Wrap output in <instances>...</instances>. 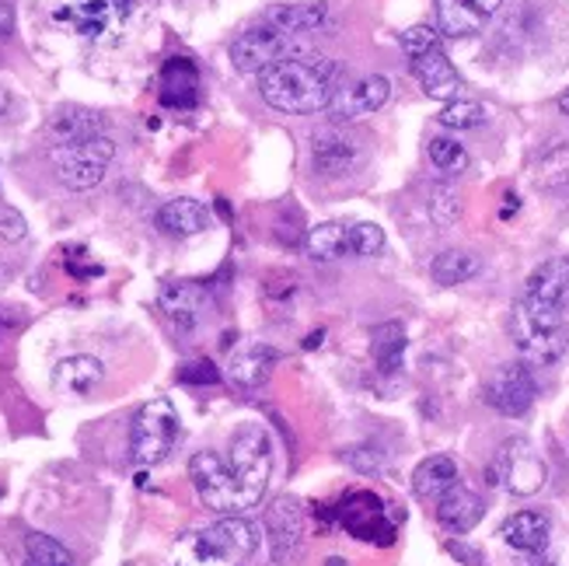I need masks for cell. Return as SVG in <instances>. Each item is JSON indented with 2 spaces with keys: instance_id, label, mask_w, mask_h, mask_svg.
Returning <instances> with one entry per match:
<instances>
[{
  "instance_id": "8fae6325",
  "label": "cell",
  "mask_w": 569,
  "mask_h": 566,
  "mask_svg": "<svg viewBox=\"0 0 569 566\" xmlns=\"http://www.w3.org/2000/svg\"><path fill=\"white\" fill-rule=\"evenodd\" d=\"M535 396L538 385L528 364H503L486 381V406H492L503 416H525L535 406Z\"/></svg>"
},
{
  "instance_id": "2e32d148",
  "label": "cell",
  "mask_w": 569,
  "mask_h": 566,
  "mask_svg": "<svg viewBox=\"0 0 569 566\" xmlns=\"http://www.w3.org/2000/svg\"><path fill=\"white\" fill-rule=\"evenodd\" d=\"M158 98L164 109H192L200 102V70L189 57H171L161 67V81H158Z\"/></svg>"
},
{
  "instance_id": "52a82bcc",
  "label": "cell",
  "mask_w": 569,
  "mask_h": 566,
  "mask_svg": "<svg viewBox=\"0 0 569 566\" xmlns=\"http://www.w3.org/2000/svg\"><path fill=\"white\" fill-rule=\"evenodd\" d=\"M489 483L503 486L513 497H531L546 486V461L538 458V451L528 445L525 437H510L500 445V451L489 461Z\"/></svg>"
},
{
  "instance_id": "5b68a950",
  "label": "cell",
  "mask_w": 569,
  "mask_h": 566,
  "mask_svg": "<svg viewBox=\"0 0 569 566\" xmlns=\"http://www.w3.org/2000/svg\"><path fill=\"white\" fill-rule=\"evenodd\" d=\"M116 155V143L112 137L102 133H88V137H73V140H60L53 143V168L63 186L70 189H91L106 179V168Z\"/></svg>"
},
{
  "instance_id": "e0dca14e",
  "label": "cell",
  "mask_w": 569,
  "mask_h": 566,
  "mask_svg": "<svg viewBox=\"0 0 569 566\" xmlns=\"http://www.w3.org/2000/svg\"><path fill=\"white\" fill-rule=\"evenodd\" d=\"M277 360L280 354L269 347V342H244L228 364V381L238 391H259L269 381V375H273Z\"/></svg>"
},
{
  "instance_id": "d4e9b609",
  "label": "cell",
  "mask_w": 569,
  "mask_h": 566,
  "mask_svg": "<svg viewBox=\"0 0 569 566\" xmlns=\"http://www.w3.org/2000/svg\"><path fill=\"white\" fill-rule=\"evenodd\" d=\"M353 231H357V220H326V225L311 228L308 252L326 262L353 256Z\"/></svg>"
},
{
  "instance_id": "74e56055",
  "label": "cell",
  "mask_w": 569,
  "mask_h": 566,
  "mask_svg": "<svg viewBox=\"0 0 569 566\" xmlns=\"http://www.w3.org/2000/svg\"><path fill=\"white\" fill-rule=\"evenodd\" d=\"M24 231H29V225H24V217L18 210L14 207H0V238L18 241V238H24Z\"/></svg>"
},
{
  "instance_id": "7bdbcfd3",
  "label": "cell",
  "mask_w": 569,
  "mask_h": 566,
  "mask_svg": "<svg viewBox=\"0 0 569 566\" xmlns=\"http://www.w3.org/2000/svg\"><path fill=\"white\" fill-rule=\"evenodd\" d=\"M326 566H346V563H342V559H339V556H332V559H329V563H326Z\"/></svg>"
},
{
  "instance_id": "603a6c76",
  "label": "cell",
  "mask_w": 569,
  "mask_h": 566,
  "mask_svg": "<svg viewBox=\"0 0 569 566\" xmlns=\"http://www.w3.org/2000/svg\"><path fill=\"white\" fill-rule=\"evenodd\" d=\"M451 486H458V461L451 455H430L416 465L412 494L419 500H440Z\"/></svg>"
},
{
  "instance_id": "f35d334b",
  "label": "cell",
  "mask_w": 569,
  "mask_h": 566,
  "mask_svg": "<svg viewBox=\"0 0 569 566\" xmlns=\"http://www.w3.org/2000/svg\"><path fill=\"white\" fill-rule=\"evenodd\" d=\"M448 553H451L455 559H461L465 566H482V553H479V549H472V546L448 543Z\"/></svg>"
},
{
  "instance_id": "836d02e7",
  "label": "cell",
  "mask_w": 569,
  "mask_h": 566,
  "mask_svg": "<svg viewBox=\"0 0 569 566\" xmlns=\"http://www.w3.org/2000/svg\"><path fill=\"white\" fill-rule=\"evenodd\" d=\"M427 155L437 165V171H443V176H461V171L472 165V158H468L465 147L458 140H451V137H433L430 147H427Z\"/></svg>"
},
{
  "instance_id": "5bb4252c",
  "label": "cell",
  "mask_w": 569,
  "mask_h": 566,
  "mask_svg": "<svg viewBox=\"0 0 569 566\" xmlns=\"http://www.w3.org/2000/svg\"><path fill=\"white\" fill-rule=\"evenodd\" d=\"M360 158H363L360 140H353L350 133H342L336 127L315 133L311 140V161L318 176H346V171L357 168Z\"/></svg>"
},
{
  "instance_id": "484cf974",
  "label": "cell",
  "mask_w": 569,
  "mask_h": 566,
  "mask_svg": "<svg viewBox=\"0 0 569 566\" xmlns=\"http://www.w3.org/2000/svg\"><path fill=\"white\" fill-rule=\"evenodd\" d=\"M266 21L277 24L287 36H308L329 21V8L318 4V0H308V4H277L266 11Z\"/></svg>"
},
{
  "instance_id": "7c38bea8",
  "label": "cell",
  "mask_w": 569,
  "mask_h": 566,
  "mask_svg": "<svg viewBox=\"0 0 569 566\" xmlns=\"http://www.w3.org/2000/svg\"><path fill=\"white\" fill-rule=\"evenodd\" d=\"M503 0H433L437 8V29L448 39L476 36L482 24L500 11Z\"/></svg>"
},
{
  "instance_id": "9a60e30c",
  "label": "cell",
  "mask_w": 569,
  "mask_h": 566,
  "mask_svg": "<svg viewBox=\"0 0 569 566\" xmlns=\"http://www.w3.org/2000/svg\"><path fill=\"white\" fill-rule=\"evenodd\" d=\"M130 4L133 0H88V4L57 11V21H70L73 29L88 39H102L106 32L119 29V24L127 21Z\"/></svg>"
},
{
  "instance_id": "e575fe53",
  "label": "cell",
  "mask_w": 569,
  "mask_h": 566,
  "mask_svg": "<svg viewBox=\"0 0 569 566\" xmlns=\"http://www.w3.org/2000/svg\"><path fill=\"white\" fill-rule=\"evenodd\" d=\"M440 127L448 130H476L486 122V109L479 102H465V98H455V102H448L440 109Z\"/></svg>"
},
{
  "instance_id": "d6986e66",
  "label": "cell",
  "mask_w": 569,
  "mask_h": 566,
  "mask_svg": "<svg viewBox=\"0 0 569 566\" xmlns=\"http://www.w3.org/2000/svg\"><path fill=\"white\" fill-rule=\"evenodd\" d=\"M266 528H269V543H273L280 559H290L297 549H301L305 538V510L297 500L280 497L266 514Z\"/></svg>"
},
{
  "instance_id": "f1b7e54d",
  "label": "cell",
  "mask_w": 569,
  "mask_h": 566,
  "mask_svg": "<svg viewBox=\"0 0 569 566\" xmlns=\"http://www.w3.org/2000/svg\"><path fill=\"white\" fill-rule=\"evenodd\" d=\"M370 350H375V364L378 371L385 375H399L402 371V360H406V329L399 322H385L375 329V342H370Z\"/></svg>"
},
{
  "instance_id": "7402d4cb",
  "label": "cell",
  "mask_w": 569,
  "mask_h": 566,
  "mask_svg": "<svg viewBox=\"0 0 569 566\" xmlns=\"http://www.w3.org/2000/svg\"><path fill=\"white\" fill-rule=\"evenodd\" d=\"M102 378H106L102 360L88 357V354L60 360L53 371V385H57V391H63V396H91V391L102 385Z\"/></svg>"
},
{
  "instance_id": "b9f144b4",
  "label": "cell",
  "mask_w": 569,
  "mask_h": 566,
  "mask_svg": "<svg viewBox=\"0 0 569 566\" xmlns=\"http://www.w3.org/2000/svg\"><path fill=\"white\" fill-rule=\"evenodd\" d=\"M559 109H562V112L569 116V88H566V91L559 95Z\"/></svg>"
},
{
  "instance_id": "4fadbf2b",
  "label": "cell",
  "mask_w": 569,
  "mask_h": 566,
  "mask_svg": "<svg viewBox=\"0 0 569 566\" xmlns=\"http://www.w3.org/2000/svg\"><path fill=\"white\" fill-rule=\"evenodd\" d=\"M203 535L228 566L252 559L256 549H259V532H256L252 522H244L241 514H228V518H220L217 525H210Z\"/></svg>"
},
{
  "instance_id": "4316f807",
  "label": "cell",
  "mask_w": 569,
  "mask_h": 566,
  "mask_svg": "<svg viewBox=\"0 0 569 566\" xmlns=\"http://www.w3.org/2000/svg\"><path fill=\"white\" fill-rule=\"evenodd\" d=\"M210 225V210L200 203V200H168L161 210H158V228L164 235H200L203 228Z\"/></svg>"
},
{
  "instance_id": "4dcf8cb0",
  "label": "cell",
  "mask_w": 569,
  "mask_h": 566,
  "mask_svg": "<svg viewBox=\"0 0 569 566\" xmlns=\"http://www.w3.org/2000/svg\"><path fill=\"white\" fill-rule=\"evenodd\" d=\"M106 122L98 112L91 109H60L53 116V127H49V133H53V143L60 140H73V137H88V133H102Z\"/></svg>"
},
{
  "instance_id": "30bf717a",
  "label": "cell",
  "mask_w": 569,
  "mask_h": 566,
  "mask_svg": "<svg viewBox=\"0 0 569 566\" xmlns=\"http://www.w3.org/2000/svg\"><path fill=\"white\" fill-rule=\"evenodd\" d=\"M293 49V36L280 32L277 24H256V29L241 32L231 42V63L241 73H262L273 63H280L283 57H290Z\"/></svg>"
},
{
  "instance_id": "cb8c5ba5",
  "label": "cell",
  "mask_w": 569,
  "mask_h": 566,
  "mask_svg": "<svg viewBox=\"0 0 569 566\" xmlns=\"http://www.w3.org/2000/svg\"><path fill=\"white\" fill-rule=\"evenodd\" d=\"M158 305L179 329H192L203 318V290L196 284H164Z\"/></svg>"
},
{
  "instance_id": "60d3db41",
  "label": "cell",
  "mask_w": 569,
  "mask_h": 566,
  "mask_svg": "<svg viewBox=\"0 0 569 566\" xmlns=\"http://www.w3.org/2000/svg\"><path fill=\"white\" fill-rule=\"evenodd\" d=\"M525 566H556V563H552L549 556H541V553H535V556H531V559H528Z\"/></svg>"
},
{
  "instance_id": "44dd1931",
  "label": "cell",
  "mask_w": 569,
  "mask_h": 566,
  "mask_svg": "<svg viewBox=\"0 0 569 566\" xmlns=\"http://www.w3.org/2000/svg\"><path fill=\"white\" fill-rule=\"evenodd\" d=\"M500 535H503V543H507L510 549L535 556V553H541V549L549 546L552 525H549L546 514H538V510H521V514H513V518L503 522Z\"/></svg>"
},
{
  "instance_id": "ffe728a7",
  "label": "cell",
  "mask_w": 569,
  "mask_h": 566,
  "mask_svg": "<svg viewBox=\"0 0 569 566\" xmlns=\"http://www.w3.org/2000/svg\"><path fill=\"white\" fill-rule=\"evenodd\" d=\"M482 514H486L482 497L472 494V489H465V486H451L448 494L437 500V522L455 535L472 532L482 522Z\"/></svg>"
},
{
  "instance_id": "6da1fadb",
  "label": "cell",
  "mask_w": 569,
  "mask_h": 566,
  "mask_svg": "<svg viewBox=\"0 0 569 566\" xmlns=\"http://www.w3.org/2000/svg\"><path fill=\"white\" fill-rule=\"evenodd\" d=\"M510 339L528 364L549 367L569 347V259H549L525 280L510 311Z\"/></svg>"
},
{
  "instance_id": "8992f818",
  "label": "cell",
  "mask_w": 569,
  "mask_h": 566,
  "mask_svg": "<svg viewBox=\"0 0 569 566\" xmlns=\"http://www.w3.org/2000/svg\"><path fill=\"white\" fill-rule=\"evenodd\" d=\"M179 440V413L168 399L143 403L130 430V458L137 465H158L171 455Z\"/></svg>"
},
{
  "instance_id": "f546056e",
  "label": "cell",
  "mask_w": 569,
  "mask_h": 566,
  "mask_svg": "<svg viewBox=\"0 0 569 566\" xmlns=\"http://www.w3.org/2000/svg\"><path fill=\"white\" fill-rule=\"evenodd\" d=\"M479 259L472 252H461V249H448V252H440L433 262H430V277L443 287H455V284H465V280H472L479 274Z\"/></svg>"
},
{
  "instance_id": "d590c367",
  "label": "cell",
  "mask_w": 569,
  "mask_h": 566,
  "mask_svg": "<svg viewBox=\"0 0 569 566\" xmlns=\"http://www.w3.org/2000/svg\"><path fill=\"white\" fill-rule=\"evenodd\" d=\"M430 214L437 225H455L458 214H461V203H458V192L455 189H437L433 200H430Z\"/></svg>"
},
{
  "instance_id": "83f0119b",
  "label": "cell",
  "mask_w": 569,
  "mask_h": 566,
  "mask_svg": "<svg viewBox=\"0 0 569 566\" xmlns=\"http://www.w3.org/2000/svg\"><path fill=\"white\" fill-rule=\"evenodd\" d=\"M531 171L541 189L566 192L569 189V140H556L549 147H541Z\"/></svg>"
},
{
  "instance_id": "7a4b0ae2",
  "label": "cell",
  "mask_w": 569,
  "mask_h": 566,
  "mask_svg": "<svg viewBox=\"0 0 569 566\" xmlns=\"http://www.w3.org/2000/svg\"><path fill=\"white\" fill-rule=\"evenodd\" d=\"M259 95L277 112H290V116L321 112L339 95V67L318 53H290L259 73Z\"/></svg>"
},
{
  "instance_id": "9c48e42d",
  "label": "cell",
  "mask_w": 569,
  "mask_h": 566,
  "mask_svg": "<svg viewBox=\"0 0 569 566\" xmlns=\"http://www.w3.org/2000/svg\"><path fill=\"white\" fill-rule=\"evenodd\" d=\"M332 518L339 528L363 538V543H370V546H391L395 543V522L388 518V507L381 504V497L367 494V489H357V494L342 497L332 507Z\"/></svg>"
},
{
  "instance_id": "ab89813d",
  "label": "cell",
  "mask_w": 569,
  "mask_h": 566,
  "mask_svg": "<svg viewBox=\"0 0 569 566\" xmlns=\"http://www.w3.org/2000/svg\"><path fill=\"white\" fill-rule=\"evenodd\" d=\"M11 24H14V11H11V4L0 0V36H11Z\"/></svg>"
},
{
  "instance_id": "d6a6232c",
  "label": "cell",
  "mask_w": 569,
  "mask_h": 566,
  "mask_svg": "<svg viewBox=\"0 0 569 566\" xmlns=\"http://www.w3.org/2000/svg\"><path fill=\"white\" fill-rule=\"evenodd\" d=\"M176 566H228L207 543L203 532H186L176 543Z\"/></svg>"
},
{
  "instance_id": "1f68e13d",
  "label": "cell",
  "mask_w": 569,
  "mask_h": 566,
  "mask_svg": "<svg viewBox=\"0 0 569 566\" xmlns=\"http://www.w3.org/2000/svg\"><path fill=\"white\" fill-rule=\"evenodd\" d=\"M21 566H73V556L53 535L32 532L24 538V563Z\"/></svg>"
},
{
  "instance_id": "3957f363",
  "label": "cell",
  "mask_w": 569,
  "mask_h": 566,
  "mask_svg": "<svg viewBox=\"0 0 569 566\" xmlns=\"http://www.w3.org/2000/svg\"><path fill=\"white\" fill-rule=\"evenodd\" d=\"M402 49L409 57V67H412V78L419 81L430 98H458V91L465 88L461 85V73L455 70V63L448 60V53L440 49V39L433 29L427 24H416V29L402 32Z\"/></svg>"
},
{
  "instance_id": "277c9868",
  "label": "cell",
  "mask_w": 569,
  "mask_h": 566,
  "mask_svg": "<svg viewBox=\"0 0 569 566\" xmlns=\"http://www.w3.org/2000/svg\"><path fill=\"white\" fill-rule=\"evenodd\" d=\"M231 473L241 486L244 507H259L266 497L269 476H273V445H269V434L259 424H244L231 437V455H228Z\"/></svg>"
},
{
  "instance_id": "ba28073f",
  "label": "cell",
  "mask_w": 569,
  "mask_h": 566,
  "mask_svg": "<svg viewBox=\"0 0 569 566\" xmlns=\"http://www.w3.org/2000/svg\"><path fill=\"white\" fill-rule=\"evenodd\" d=\"M189 479L200 494L203 507L217 510V514H244V497H241V486L231 473V465L220 458L217 451H196L189 458Z\"/></svg>"
},
{
  "instance_id": "8d00e7d4",
  "label": "cell",
  "mask_w": 569,
  "mask_h": 566,
  "mask_svg": "<svg viewBox=\"0 0 569 566\" xmlns=\"http://www.w3.org/2000/svg\"><path fill=\"white\" fill-rule=\"evenodd\" d=\"M179 381L182 385H217L220 381V371L210 364V360H192L179 371Z\"/></svg>"
},
{
  "instance_id": "ac0fdd59",
  "label": "cell",
  "mask_w": 569,
  "mask_h": 566,
  "mask_svg": "<svg viewBox=\"0 0 569 566\" xmlns=\"http://www.w3.org/2000/svg\"><path fill=\"white\" fill-rule=\"evenodd\" d=\"M391 98V81L385 73H367V78L353 81L350 88H339V95L332 98V109L346 119H360L370 112H381Z\"/></svg>"
}]
</instances>
